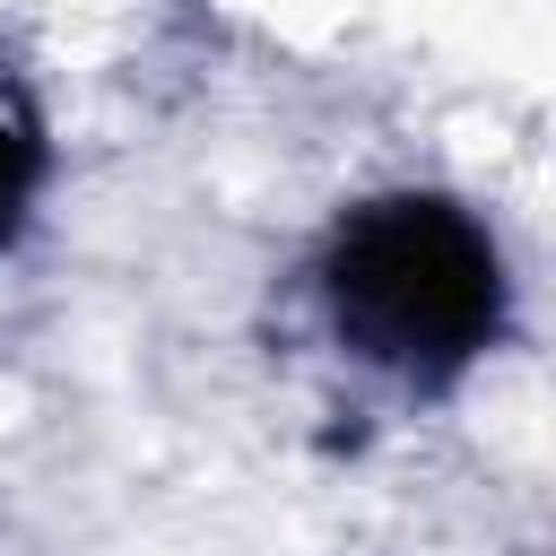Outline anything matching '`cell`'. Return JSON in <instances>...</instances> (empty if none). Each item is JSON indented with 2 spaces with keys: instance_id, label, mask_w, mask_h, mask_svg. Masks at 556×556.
Instances as JSON below:
<instances>
[{
  "instance_id": "cell-1",
  "label": "cell",
  "mask_w": 556,
  "mask_h": 556,
  "mask_svg": "<svg viewBox=\"0 0 556 556\" xmlns=\"http://www.w3.org/2000/svg\"><path fill=\"white\" fill-rule=\"evenodd\" d=\"M330 313L365 365L408 382L460 374L504 321L495 243L443 200H374L339 226L330 252Z\"/></svg>"
},
{
  "instance_id": "cell-2",
  "label": "cell",
  "mask_w": 556,
  "mask_h": 556,
  "mask_svg": "<svg viewBox=\"0 0 556 556\" xmlns=\"http://www.w3.org/2000/svg\"><path fill=\"white\" fill-rule=\"evenodd\" d=\"M35 174H43V130H35L26 96H17L9 78H0V235L17 226V208H26Z\"/></svg>"
}]
</instances>
